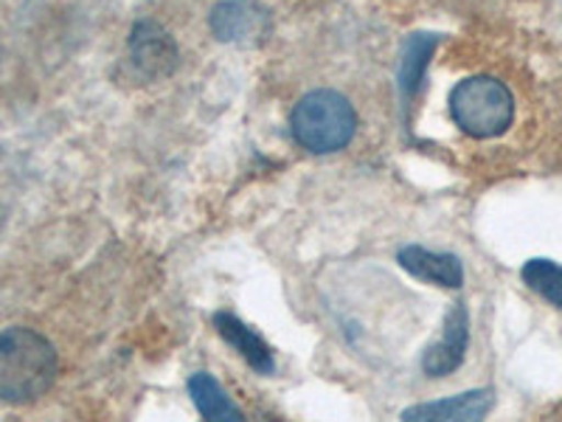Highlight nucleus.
<instances>
[{
  "instance_id": "nucleus-11",
  "label": "nucleus",
  "mask_w": 562,
  "mask_h": 422,
  "mask_svg": "<svg viewBox=\"0 0 562 422\" xmlns=\"http://www.w3.org/2000/svg\"><path fill=\"white\" fill-rule=\"evenodd\" d=\"M436 43H439L436 34H414V37L405 43L403 63H400V90H403L405 102L419 93L425 70H428L430 57H434L436 52Z\"/></svg>"
},
{
  "instance_id": "nucleus-10",
  "label": "nucleus",
  "mask_w": 562,
  "mask_h": 422,
  "mask_svg": "<svg viewBox=\"0 0 562 422\" xmlns=\"http://www.w3.org/2000/svg\"><path fill=\"white\" fill-rule=\"evenodd\" d=\"M189 395H192L194 406H198L200 417L214 422H243L245 411L239 409L228 397V391L220 386V380L209 371H194L189 378Z\"/></svg>"
},
{
  "instance_id": "nucleus-8",
  "label": "nucleus",
  "mask_w": 562,
  "mask_h": 422,
  "mask_svg": "<svg viewBox=\"0 0 562 422\" xmlns=\"http://www.w3.org/2000/svg\"><path fill=\"white\" fill-rule=\"evenodd\" d=\"M396 263L416 279L439 285V288L456 290L464 281V268H461V259L456 254H441V251L422 248V245H405L396 254Z\"/></svg>"
},
{
  "instance_id": "nucleus-9",
  "label": "nucleus",
  "mask_w": 562,
  "mask_h": 422,
  "mask_svg": "<svg viewBox=\"0 0 562 422\" xmlns=\"http://www.w3.org/2000/svg\"><path fill=\"white\" fill-rule=\"evenodd\" d=\"M214 326H217L220 338H223L228 346H234V349L239 352V358H243L250 369L259 371V375H273L276 369L273 349H270L268 341H265L259 333H254L243 319L220 310V313H214Z\"/></svg>"
},
{
  "instance_id": "nucleus-7",
  "label": "nucleus",
  "mask_w": 562,
  "mask_h": 422,
  "mask_svg": "<svg viewBox=\"0 0 562 422\" xmlns=\"http://www.w3.org/2000/svg\"><path fill=\"white\" fill-rule=\"evenodd\" d=\"M492 406H495V391L473 389V391H464V395H453V397H445V400H436V403L411 406V409L403 411V420L475 422V420H484V417L492 411Z\"/></svg>"
},
{
  "instance_id": "nucleus-3",
  "label": "nucleus",
  "mask_w": 562,
  "mask_h": 422,
  "mask_svg": "<svg viewBox=\"0 0 562 422\" xmlns=\"http://www.w3.org/2000/svg\"><path fill=\"white\" fill-rule=\"evenodd\" d=\"M450 113L470 138H495L515 119V99L495 77H470L450 93Z\"/></svg>"
},
{
  "instance_id": "nucleus-4",
  "label": "nucleus",
  "mask_w": 562,
  "mask_h": 422,
  "mask_svg": "<svg viewBox=\"0 0 562 422\" xmlns=\"http://www.w3.org/2000/svg\"><path fill=\"white\" fill-rule=\"evenodd\" d=\"M178 43L167 29L158 26L155 20L135 23L133 34H130V63L140 79L158 82V79L172 77L178 68Z\"/></svg>"
},
{
  "instance_id": "nucleus-6",
  "label": "nucleus",
  "mask_w": 562,
  "mask_h": 422,
  "mask_svg": "<svg viewBox=\"0 0 562 422\" xmlns=\"http://www.w3.org/2000/svg\"><path fill=\"white\" fill-rule=\"evenodd\" d=\"M467 346H470V315H467L464 304L456 301L441 326V338L422 355V369L430 378H448L450 371L464 364Z\"/></svg>"
},
{
  "instance_id": "nucleus-2",
  "label": "nucleus",
  "mask_w": 562,
  "mask_h": 422,
  "mask_svg": "<svg viewBox=\"0 0 562 422\" xmlns=\"http://www.w3.org/2000/svg\"><path fill=\"white\" fill-rule=\"evenodd\" d=\"M290 130L301 147L315 155L340 153L358 133V113L338 90H313L290 113Z\"/></svg>"
},
{
  "instance_id": "nucleus-5",
  "label": "nucleus",
  "mask_w": 562,
  "mask_h": 422,
  "mask_svg": "<svg viewBox=\"0 0 562 422\" xmlns=\"http://www.w3.org/2000/svg\"><path fill=\"white\" fill-rule=\"evenodd\" d=\"M209 26L220 43L250 45L268 37L270 14L250 0H223L211 9Z\"/></svg>"
},
{
  "instance_id": "nucleus-1",
  "label": "nucleus",
  "mask_w": 562,
  "mask_h": 422,
  "mask_svg": "<svg viewBox=\"0 0 562 422\" xmlns=\"http://www.w3.org/2000/svg\"><path fill=\"white\" fill-rule=\"evenodd\" d=\"M57 349L29 326H9L0 333V400L26 406L40 400L57 380Z\"/></svg>"
},
{
  "instance_id": "nucleus-12",
  "label": "nucleus",
  "mask_w": 562,
  "mask_h": 422,
  "mask_svg": "<svg viewBox=\"0 0 562 422\" xmlns=\"http://www.w3.org/2000/svg\"><path fill=\"white\" fill-rule=\"evenodd\" d=\"M520 276L535 293H540L546 301L562 310V265L551 263V259H529Z\"/></svg>"
}]
</instances>
